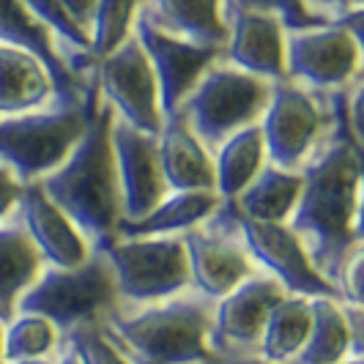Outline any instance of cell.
I'll return each mask as SVG.
<instances>
[{"instance_id": "6da1fadb", "label": "cell", "mask_w": 364, "mask_h": 364, "mask_svg": "<svg viewBox=\"0 0 364 364\" xmlns=\"http://www.w3.org/2000/svg\"><path fill=\"white\" fill-rule=\"evenodd\" d=\"M334 91L331 124L299 164L301 189L285 225L301 241L315 272L337 291L350 255L364 250V146L348 132Z\"/></svg>"}, {"instance_id": "7a4b0ae2", "label": "cell", "mask_w": 364, "mask_h": 364, "mask_svg": "<svg viewBox=\"0 0 364 364\" xmlns=\"http://www.w3.org/2000/svg\"><path fill=\"white\" fill-rule=\"evenodd\" d=\"M109 124L112 109L99 99L88 127L66 154V159L38 181L41 192L88 241L91 252H102L118 238V225L124 219Z\"/></svg>"}, {"instance_id": "3957f363", "label": "cell", "mask_w": 364, "mask_h": 364, "mask_svg": "<svg viewBox=\"0 0 364 364\" xmlns=\"http://www.w3.org/2000/svg\"><path fill=\"white\" fill-rule=\"evenodd\" d=\"M214 299L186 291L148 304H115L99 326L132 364H200L211 356Z\"/></svg>"}, {"instance_id": "277c9868", "label": "cell", "mask_w": 364, "mask_h": 364, "mask_svg": "<svg viewBox=\"0 0 364 364\" xmlns=\"http://www.w3.org/2000/svg\"><path fill=\"white\" fill-rule=\"evenodd\" d=\"M115 274L105 252H91L77 266L44 263L31 288L19 296L17 312H33L53 323L60 337L85 323H99L118 304Z\"/></svg>"}, {"instance_id": "5b68a950", "label": "cell", "mask_w": 364, "mask_h": 364, "mask_svg": "<svg viewBox=\"0 0 364 364\" xmlns=\"http://www.w3.org/2000/svg\"><path fill=\"white\" fill-rule=\"evenodd\" d=\"M99 96L82 105H50V107L3 115L0 118V167H6L22 186L38 183L50 170L66 159V154L88 127Z\"/></svg>"}, {"instance_id": "8992f818", "label": "cell", "mask_w": 364, "mask_h": 364, "mask_svg": "<svg viewBox=\"0 0 364 364\" xmlns=\"http://www.w3.org/2000/svg\"><path fill=\"white\" fill-rule=\"evenodd\" d=\"M269 80L241 72L217 58L173 115H178L189 132L200 140V146L211 154L233 132L257 124L269 105Z\"/></svg>"}, {"instance_id": "52a82bcc", "label": "cell", "mask_w": 364, "mask_h": 364, "mask_svg": "<svg viewBox=\"0 0 364 364\" xmlns=\"http://www.w3.org/2000/svg\"><path fill=\"white\" fill-rule=\"evenodd\" d=\"M362 17L285 31V77L307 91H334L362 77Z\"/></svg>"}, {"instance_id": "ba28073f", "label": "cell", "mask_w": 364, "mask_h": 364, "mask_svg": "<svg viewBox=\"0 0 364 364\" xmlns=\"http://www.w3.org/2000/svg\"><path fill=\"white\" fill-rule=\"evenodd\" d=\"M121 304H148L189 288L181 236H118L105 250Z\"/></svg>"}, {"instance_id": "9c48e42d", "label": "cell", "mask_w": 364, "mask_h": 364, "mask_svg": "<svg viewBox=\"0 0 364 364\" xmlns=\"http://www.w3.org/2000/svg\"><path fill=\"white\" fill-rule=\"evenodd\" d=\"M331 124V91H307L291 80L272 82V96L257 127L269 164L299 170Z\"/></svg>"}, {"instance_id": "30bf717a", "label": "cell", "mask_w": 364, "mask_h": 364, "mask_svg": "<svg viewBox=\"0 0 364 364\" xmlns=\"http://www.w3.org/2000/svg\"><path fill=\"white\" fill-rule=\"evenodd\" d=\"M183 252L189 266V288L219 299L257 272L238 233L236 211L225 200L211 217L183 230Z\"/></svg>"}, {"instance_id": "8fae6325", "label": "cell", "mask_w": 364, "mask_h": 364, "mask_svg": "<svg viewBox=\"0 0 364 364\" xmlns=\"http://www.w3.org/2000/svg\"><path fill=\"white\" fill-rule=\"evenodd\" d=\"M93 82L99 99L112 109L115 118L146 134H159L164 121L159 109V88L134 31L112 53L96 60Z\"/></svg>"}, {"instance_id": "7c38bea8", "label": "cell", "mask_w": 364, "mask_h": 364, "mask_svg": "<svg viewBox=\"0 0 364 364\" xmlns=\"http://www.w3.org/2000/svg\"><path fill=\"white\" fill-rule=\"evenodd\" d=\"M222 60L260 80L279 82L285 77V25L274 11L257 9L247 0H225Z\"/></svg>"}, {"instance_id": "4fadbf2b", "label": "cell", "mask_w": 364, "mask_h": 364, "mask_svg": "<svg viewBox=\"0 0 364 364\" xmlns=\"http://www.w3.org/2000/svg\"><path fill=\"white\" fill-rule=\"evenodd\" d=\"M236 211V208H233ZM238 233L257 272L274 277L291 296H334L337 291L315 272L301 241L285 222H255L236 214Z\"/></svg>"}, {"instance_id": "5bb4252c", "label": "cell", "mask_w": 364, "mask_h": 364, "mask_svg": "<svg viewBox=\"0 0 364 364\" xmlns=\"http://www.w3.org/2000/svg\"><path fill=\"white\" fill-rule=\"evenodd\" d=\"M285 296L282 285L263 272L238 282L233 291L214 299L208 350L211 353H257L260 331L272 307Z\"/></svg>"}, {"instance_id": "9a60e30c", "label": "cell", "mask_w": 364, "mask_h": 364, "mask_svg": "<svg viewBox=\"0 0 364 364\" xmlns=\"http://www.w3.org/2000/svg\"><path fill=\"white\" fill-rule=\"evenodd\" d=\"M132 31L146 50L151 72L156 77V88H159V109H162V118H167L178 112L186 93L195 88V82L222 55V50L167 36L154 25H148L143 17H134Z\"/></svg>"}, {"instance_id": "2e32d148", "label": "cell", "mask_w": 364, "mask_h": 364, "mask_svg": "<svg viewBox=\"0 0 364 364\" xmlns=\"http://www.w3.org/2000/svg\"><path fill=\"white\" fill-rule=\"evenodd\" d=\"M109 143L121 183L124 219H140L170 192L159 164L156 134H146L112 115Z\"/></svg>"}, {"instance_id": "e0dca14e", "label": "cell", "mask_w": 364, "mask_h": 364, "mask_svg": "<svg viewBox=\"0 0 364 364\" xmlns=\"http://www.w3.org/2000/svg\"><path fill=\"white\" fill-rule=\"evenodd\" d=\"M0 44L25 50L44 63V69L50 72V80L55 85L58 105H82V102H91L99 96L96 85L93 88L82 85L66 69L53 33L25 9L22 0H0Z\"/></svg>"}, {"instance_id": "ac0fdd59", "label": "cell", "mask_w": 364, "mask_h": 364, "mask_svg": "<svg viewBox=\"0 0 364 364\" xmlns=\"http://www.w3.org/2000/svg\"><path fill=\"white\" fill-rule=\"evenodd\" d=\"M14 211L44 263L77 266L91 255L88 241L80 236V230L69 222V217L41 192L38 183L22 186V195H19Z\"/></svg>"}, {"instance_id": "d6986e66", "label": "cell", "mask_w": 364, "mask_h": 364, "mask_svg": "<svg viewBox=\"0 0 364 364\" xmlns=\"http://www.w3.org/2000/svg\"><path fill=\"white\" fill-rule=\"evenodd\" d=\"M137 17L167 36L203 47H219L228 38L225 0H140Z\"/></svg>"}, {"instance_id": "ffe728a7", "label": "cell", "mask_w": 364, "mask_h": 364, "mask_svg": "<svg viewBox=\"0 0 364 364\" xmlns=\"http://www.w3.org/2000/svg\"><path fill=\"white\" fill-rule=\"evenodd\" d=\"M156 148L167 189H214L211 154L200 146V140L178 115H167L162 121Z\"/></svg>"}, {"instance_id": "44dd1931", "label": "cell", "mask_w": 364, "mask_h": 364, "mask_svg": "<svg viewBox=\"0 0 364 364\" xmlns=\"http://www.w3.org/2000/svg\"><path fill=\"white\" fill-rule=\"evenodd\" d=\"M222 203L214 189H170L146 217L121 219L118 236H181L183 230L205 222Z\"/></svg>"}, {"instance_id": "7402d4cb", "label": "cell", "mask_w": 364, "mask_h": 364, "mask_svg": "<svg viewBox=\"0 0 364 364\" xmlns=\"http://www.w3.org/2000/svg\"><path fill=\"white\" fill-rule=\"evenodd\" d=\"M55 85L44 63L25 50L0 44V118L55 105Z\"/></svg>"}, {"instance_id": "603a6c76", "label": "cell", "mask_w": 364, "mask_h": 364, "mask_svg": "<svg viewBox=\"0 0 364 364\" xmlns=\"http://www.w3.org/2000/svg\"><path fill=\"white\" fill-rule=\"evenodd\" d=\"M44 260L28 238L17 211L0 219V321L9 323L17 312L19 296L31 288Z\"/></svg>"}, {"instance_id": "cb8c5ba5", "label": "cell", "mask_w": 364, "mask_h": 364, "mask_svg": "<svg viewBox=\"0 0 364 364\" xmlns=\"http://www.w3.org/2000/svg\"><path fill=\"white\" fill-rule=\"evenodd\" d=\"M299 170H285L266 162L255 178L230 200V205L236 208V214L255 222H288L293 205L299 200Z\"/></svg>"}, {"instance_id": "d4e9b609", "label": "cell", "mask_w": 364, "mask_h": 364, "mask_svg": "<svg viewBox=\"0 0 364 364\" xmlns=\"http://www.w3.org/2000/svg\"><path fill=\"white\" fill-rule=\"evenodd\" d=\"M269 162L266 159V146L260 137V127L238 129L230 137H225L214 151H211V164H214V189L222 200H233L238 192L260 173V167Z\"/></svg>"}, {"instance_id": "484cf974", "label": "cell", "mask_w": 364, "mask_h": 364, "mask_svg": "<svg viewBox=\"0 0 364 364\" xmlns=\"http://www.w3.org/2000/svg\"><path fill=\"white\" fill-rule=\"evenodd\" d=\"M312 326L310 296H291L285 293L272 307L263 331L257 353L274 364H291L301 346L307 343V334Z\"/></svg>"}, {"instance_id": "4316f807", "label": "cell", "mask_w": 364, "mask_h": 364, "mask_svg": "<svg viewBox=\"0 0 364 364\" xmlns=\"http://www.w3.org/2000/svg\"><path fill=\"white\" fill-rule=\"evenodd\" d=\"M312 326L307 343L296 353L291 364H337L343 359H356L350 353V337L340 299L334 296H310Z\"/></svg>"}, {"instance_id": "83f0119b", "label": "cell", "mask_w": 364, "mask_h": 364, "mask_svg": "<svg viewBox=\"0 0 364 364\" xmlns=\"http://www.w3.org/2000/svg\"><path fill=\"white\" fill-rule=\"evenodd\" d=\"M25 9L33 14V17L53 33L55 44H58V53L60 60L66 63V69L82 82L93 88V66H96V58L91 55V38L88 33H82L72 19L66 17V11L60 9L58 0H22Z\"/></svg>"}, {"instance_id": "f1b7e54d", "label": "cell", "mask_w": 364, "mask_h": 364, "mask_svg": "<svg viewBox=\"0 0 364 364\" xmlns=\"http://www.w3.org/2000/svg\"><path fill=\"white\" fill-rule=\"evenodd\" d=\"M60 346V331L41 315L14 312V318L3 326V362L55 356Z\"/></svg>"}, {"instance_id": "f546056e", "label": "cell", "mask_w": 364, "mask_h": 364, "mask_svg": "<svg viewBox=\"0 0 364 364\" xmlns=\"http://www.w3.org/2000/svg\"><path fill=\"white\" fill-rule=\"evenodd\" d=\"M140 0H96L91 19V55L99 60L102 55L112 53L124 38L132 33Z\"/></svg>"}, {"instance_id": "4dcf8cb0", "label": "cell", "mask_w": 364, "mask_h": 364, "mask_svg": "<svg viewBox=\"0 0 364 364\" xmlns=\"http://www.w3.org/2000/svg\"><path fill=\"white\" fill-rule=\"evenodd\" d=\"M63 340L72 346L80 364H132L109 343L99 323H85V326L72 328L69 334H63Z\"/></svg>"}, {"instance_id": "1f68e13d", "label": "cell", "mask_w": 364, "mask_h": 364, "mask_svg": "<svg viewBox=\"0 0 364 364\" xmlns=\"http://www.w3.org/2000/svg\"><path fill=\"white\" fill-rule=\"evenodd\" d=\"M304 14L318 22V25H326V22H343L356 11H364V0H299Z\"/></svg>"}, {"instance_id": "d6a6232c", "label": "cell", "mask_w": 364, "mask_h": 364, "mask_svg": "<svg viewBox=\"0 0 364 364\" xmlns=\"http://www.w3.org/2000/svg\"><path fill=\"white\" fill-rule=\"evenodd\" d=\"M247 3H252L257 9H266V11H274L277 17L282 19V25H285L288 31L318 25V22H312V19L304 14V9H301L299 0H247Z\"/></svg>"}, {"instance_id": "836d02e7", "label": "cell", "mask_w": 364, "mask_h": 364, "mask_svg": "<svg viewBox=\"0 0 364 364\" xmlns=\"http://www.w3.org/2000/svg\"><path fill=\"white\" fill-rule=\"evenodd\" d=\"M340 310H343L348 337H350V353H353L356 359H364V304L343 301V299H340Z\"/></svg>"}, {"instance_id": "e575fe53", "label": "cell", "mask_w": 364, "mask_h": 364, "mask_svg": "<svg viewBox=\"0 0 364 364\" xmlns=\"http://www.w3.org/2000/svg\"><path fill=\"white\" fill-rule=\"evenodd\" d=\"M60 9L66 11V17L72 19L74 25L88 33L91 31V19H93V9H96V0H58Z\"/></svg>"}, {"instance_id": "d590c367", "label": "cell", "mask_w": 364, "mask_h": 364, "mask_svg": "<svg viewBox=\"0 0 364 364\" xmlns=\"http://www.w3.org/2000/svg\"><path fill=\"white\" fill-rule=\"evenodd\" d=\"M19 195H22V183L6 167H0V219L17 205Z\"/></svg>"}, {"instance_id": "8d00e7d4", "label": "cell", "mask_w": 364, "mask_h": 364, "mask_svg": "<svg viewBox=\"0 0 364 364\" xmlns=\"http://www.w3.org/2000/svg\"><path fill=\"white\" fill-rule=\"evenodd\" d=\"M200 364H274V362L263 359L260 353H211Z\"/></svg>"}, {"instance_id": "74e56055", "label": "cell", "mask_w": 364, "mask_h": 364, "mask_svg": "<svg viewBox=\"0 0 364 364\" xmlns=\"http://www.w3.org/2000/svg\"><path fill=\"white\" fill-rule=\"evenodd\" d=\"M55 364H80V359H77V353L72 350V346L60 337V346H58V350H55Z\"/></svg>"}, {"instance_id": "f35d334b", "label": "cell", "mask_w": 364, "mask_h": 364, "mask_svg": "<svg viewBox=\"0 0 364 364\" xmlns=\"http://www.w3.org/2000/svg\"><path fill=\"white\" fill-rule=\"evenodd\" d=\"M6 364V362H3ZM9 364H55V356H38V359H19V362H9Z\"/></svg>"}, {"instance_id": "ab89813d", "label": "cell", "mask_w": 364, "mask_h": 364, "mask_svg": "<svg viewBox=\"0 0 364 364\" xmlns=\"http://www.w3.org/2000/svg\"><path fill=\"white\" fill-rule=\"evenodd\" d=\"M3 326H6V323L0 321V362H3Z\"/></svg>"}, {"instance_id": "60d3db41", "label": "cell", "mask_w": 364, "mask_h": 364, "mask_svg": "<svg viewBox=\"0 0 364 364\" xmlns=\"http://www.w3.org/2000/svg\"><path fill=\"white\" fill-rule=\"evenodd\" d=\"M337 364H364V359H343V362H337Z\"/></svg>"}, {"instance_id": "b9f144b4", "label": "cell", "mask_w": 364, "mask_h": 364, "mask_svg": "<svg viewBox=\"0 0 364 364\" xmlns=\"http://www.w3.org/2000/svg\"><path fill=\"white\" fill-rule=\"evenodd\" d=\"M0 364H3V362H0Z\"/></svg>"}]
</instances>
